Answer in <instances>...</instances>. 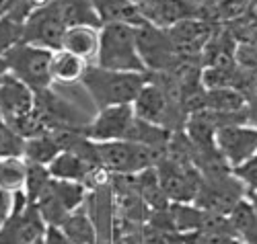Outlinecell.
Masks as SVG:
<instances>
[{
	"mask_svg": "<svg viewBox=\"0 0 257 244\" xmlns=\"http://www.w3.org/2000/svg\"><path fill=\"white\" fill-rule=\"evenodd\" d=\"M82 86L99 109L115 105H132L144 88L146 74L142 72H115L99 66H89L82 76Z\"/></svg>",
	"mask_w": 257,
	"mask_h": 244,
	"instance_id": "cell-1",
	"label": "cell"
},
{
	"mask_svg": "<svg viewBox=\"0 0 257 244\" xmlns=\"http://www.w3.org/2000/svg\"><path fill=\"white\" fill-rule=\"evenodd\" d=\"M95 64L105 70L146 74V66L140 58L136 43V27L121 23L103 25Z\"/></svg>",
	"mask_w": 257,
	"mask_h": 244,
	"instance_id": "cell-2",
	"label": "cell"
},
{
	"mask_svg": "<svg viewBox=\"0 0 257 244\" xmlns=\"http://www.w3.org/2000/svg\"><path fill=\"white\" fill-rule=\"evenodd\" d=\"M97 162L105 172L113 174H138L146 168L157 166L165 152L153 150L127 140H117V142H101L97 144Z\"/></svg>",
	"mask_w": 257,
	"mask_h": 244,
	"instance_id": "cell-3",
	"label": "cell"
},
{
	"mask_svg": "<svg viewBox=\"0 0 257 244\" xmlns=\"http://www.w3.org/2000/svg\"><path fill=\"white\" fill-rule=\"evenodd\" d=\"M52 58H54L52 50L31 46V43H23V41L5 56L9 64V74L31 86L35 93L50 91V86L54 84Z\"/></svg>",
	"mask_w": 257,
	"mask_h": 244,
	"instance_id": "cell-4",
	"label": "cell"
},
{
	"mask_svg": "<svg viewBox=\"0 0 257 244\" xmlns=\"http://www.w3.org/2000/svg\"><path fill=\"white\" fill-rule=\"evenodd\" d=\"M136 43L140 58L146 66V72H167L179 62V54L171 41L167 29L155 27L151 23H144L136 27Z\"/></svg>",
	"mask_w": 257,
	"mask_h": 244,
	"instance_id": "cell-5",
	"label": "cell"
},
{
	"mask_svg": "<svg viewBox=\"0 0 257 244\" xmlns=\"http://www.w3.org/2000/svg\"><path fill=\"white\" fill-rule=\"evenodd\" d=\"M37 93L25 82H21L13 74H7L0 80V115L17 131L35 111ZM23 138V136H21Z\"/></svg>",
	"mask_w": 257,
	"mask_h": 244,
	"instance_id": "cell-6",
	"label": "cell"
},
{
	"mask_svg": "<svg viewBox=\"0 0 257 244\" xmlns=\"http://www.w3.org/2000/svg\"><path fill=\"white\" fill-rule=\"evenodd\" d=\"M66 23L56 7V3L35 11L23 27V43H31V46H39L52 52L62 50V39L66 33Z\"/></svg>",
	"mask_w": 257,
	"mask_h": 244,
	"instance_id": "cell-7",
	"label": "cell"
},
{
	"mask_svg": "<svg viewBox=\"0 0 257 244\" xmlns=\"http://www.w3.org/2000/svg\"><path fill=\"white\" fill-rule=\"evenodd\" d=\"M214 144H216V150L232 170L234 166L251 158L253 154H257V127L245 123L222 125L216 131Z\"/></svg>",
	"mask_w": 257,
	"mask_h": 244,
	"instance_id": "cell-8",
	"label": "cell"
},
{
	"mask_svg": "<svg viewBox=\"0 0 257 244\" xmlns=\"http://www.w3.org/2000/svg\"><path fill=\"white\" fill-rule=\"evenodd\" d=\"M134 119H136V113L132 105L105 107V109H99L95 119L84 127V136L97 144L125 140Z\"/></svg>",
	"mask_w": 257,
	"mask_h": 244,
	"instance_id": "cell-9",
	"label": "cell"
},
{
	"mask_svg": "<svg viewBox=\"0 0 257 244\" xmlns=\"http://www.w3.org/2000/svg\"><path fill=\"white\" fill-rule=\"evenodd\" d=\"M132 107L138 119L169 129V119L173 115L171 113L173 111V95H169L165 91V86L148 80L140 91V95L136 97V101L132 103Z\"/></svg>",
	"mask_w": 257,
	"mask_h": 244,
	"instance_id": "cell-10",
	"label": "cell"
},
{
	"mask_svg": "<svg viewBox=\"0 0 257 244\" xmlns=\"http://www.w3.org/2000/svg\"><path fill=\"white\" fill-rule=\"evenodd\" d=\"M171 41L181 56H189V54H200L206 46L210 37L214 35L210 31V25L206 23L204 19H185L179 21L177 25H173L171 29H167Z\"/></svg>",
	"mask_w": 257,
	"mask_h": 244,
	"instance_id": "cell-11",
	"label": "cell"
},
{
	"mask_svg": "<svg viewBox=\"0 0 257 244\" xmlns=\"http://www.w3.org/2000/svg\"><path fill=\"white\" fill-rule=\"evenodd\" d=\"M91 5H93V11L99 19L101 27L113 25V23L140 27L146 23L140 7L132 3V0H91Z\"/></svg>",
	"mask_w": 257,
	"mask_h": 244,
	"instance_id": "cell-12",
	"label": "cell"
},
{
	"mask_svg": "<svg viewBox=\"0 0 257 244\" xmlns=\"http://www.w3.org/2000/svg\"><path fill=\"white\" fill-rule=\"evenodd\" d=\"M52 179H60V181H78L84 183L91 179L97 170H103L99 166H93L89 160H84L82 156H78L76 152L70 150H62L58 156L48 164Z\"/></svg>",
	"mask_w": 257,
	"mask_h": 244,
	"instance_id": "cell-13",
	"label": "cell"
},
{
	"mask_svg": "<svg viewBox=\"0 0 257 244\" xmlns=\"http://www.w3.org/2000/svg\"><path fill=\"white\" fill-rule=\"evenodd\" d=\"M99 39H101V27L91 25H76L68 27L62 39V50H66L84 62L97 58L99 52Z\"/></svg>",
	"mask_w": 257,
	"mask_h": 244,
	"instance_id": "cell-14",
	"label": "cell"
},
{
	"mask_svg": "<svg viewBox=\"0 0 257 244\" xmlns=\"http://www.w3.org/2000/svg\"><path fill=\"white\" fill-rule=\"evenodd\" d=\"M245 95L239 88H216V91H204L202 95V111H212V113H224L234 115L245 109Z\"/></svg>",
	"mask_w": 257,
	"mask_h": 244,
	"instance_id": "cell-15",
	"label": "cell"
},
{
	"mask_svg": "<svg viewBox=\"0 0 257 244\" xmlns=\"http://www.w3.org/2000/svg\"><path fill=\"white\" fill-rule=\"evenodd\" d=\"M87 68H89V64L82 58H78L66 50H58V52H54V58H52V80L60 82V84L80 82Z\"/></svg>",
	"mask_w": 257,
	"mask_h": 244,
	"instance_id": "cell-16",
	"label": "cell"
},
{
	"mask_svg": "<svg viewBox=\"0 0 257 244\" xmlns=\"http://www.w3.org/2000/svg\"><path fill=\"white\" fill-rule=\"evenodd\" d=\"M27 183V160L23 156H5L0 158V191L21 193Z\"/></svg>",
	"mask_w": 257,
	"mask_h": 244,
	"instance_id": "cell-17",
	"label": "cell"
},
{
	"mask_svg": "<svg viewBox=\"0 0 257 244\" xmlns=\"http://www.w3.org/2000/svg\"><path fill=\"white\" fill-rule=\"evenodd\" d=\"M228 219L243 244H257V213L251 201H239L228 213Z\"/></svg>",
	"mask_w": 257,
	"mask_h": 244,
	"instance_id": "cell-18",
	"label": "cell"
},
{
	"mask_svg": "<svg viewBox=\"0 0 257 244\" xmlns=\"http://www.w3.org/2000/svg\"><path fill=\"white\" fill-rule=\"evenodd\" d=\"M60 230L70 240V244H97L95 224L91 221V217L80 209L68 213V217L62 221Z\"/></svg>",
	"mask_w": 257,
	"mask_h": 244,
	"instance_id": "cell-19",
	"label": "cell"
},
{
	"mask_svg": "<svg viewBox=\"0 0 257 244\" xmlns=\"http://www.w3.org/2000/svg\"><path fill=\"white\" fill-rule=\"evenodd\" d=\"M60 152H62V146L58 144V140H56V136L52 134V131H48V134H41V136L25 140L23 158L27 162H35V164L48 166Z\"/></svg>",
	"mask_w": 257,
	"mask_h": 244,
	"instance_id": "cell-20",
	"label": "cell"
},
{
	"mask_svg": "<svg viewBox=\"0 0 257 244\" xmlns=\"http://www.w3.org/2000/svg\"><path fill=\"white\" fill-rule=\"evenodd\" d=\"M52 191L60 199V203L66 207L68 213L80 209L84 197H87V185L78 181H60L52 179Z\"/></svg>",
	"mask_w": 257,
	"mask_h": 244,
	"instance_id": "cell-21",
	"label": "cell"
},
{
	"mask_svg": "<svg viewBox=\"0 0 257 244\" xmlns=\"http://www.w3.org/2000/svg\"><path fill=\"white\" fill-rule=\"evenodd\" d=\"M52 183V174L50 168L44 164H35V162H27V183H25V195L29 199V203H35L37 197L48 189V185Z\"/></svg>",
	"mask_w": 257,
	"mask_h": 244,
	"instance_id": "cell-22",
	"label": "cell"
},
{
	"mask_svg": "<svg viewBox=\"0 0 257 244\" xmlns=\"http://www.w3.org/2000/svg\"><path fill=\"white\" fill-rule=\"evenodd\" d=\"M25 23L11 15L0 17V56H7L15 46L23 41Z\"/></svg>",
	"mask_w": 257,
	"mask_h": 244,
	"instance_id": "cell-23",
	"label": "cell"
},
{
	"mask_svg": "<svg viewBox=\"0 0 257 244\" xmlns=\"http://www.w3.org/2000/svg\"><path fill=\"white\" fill-rule=\"evenodd\" d=\"M25 138H21L17 131L0 115V158L5 156H23Z\"/></svg>",
	"mask_w": 257,
	"mask_h": 244,
	"instance_id": "cell-24",
	"label": "cell"
},
{
	"mask_svg": "<svg viewBox=\"0 0 257 244\" xmlns=\"http://www.w3.org/2000/svg\"><path fill=\"white\" fill-rule=\"evenodd\" d=\"M230 172L249 195H257V154H253L251 158H247L239 166H234Z\"/></svg>",
	"mask_w": 257,
	"mask_h": 244,
	"instance_id": "cell-25",
	"label": "cell"
},
{
	"mask_svg": "<svg viewBox=\"0 0 257 244\" xmlns=\"http://www.w3.org/2000/svg\"><path fill=\"white\" fill-rule=\"evenodd\" d=\"M11 211H13V195L0 191V228L7 224V219L11 217Z\"/></svg>",
	"mask_w": 257,
	"mask_h": 244,
	"instance_id": "cell-26",
	"label": "cell"
},
{
	"mask_svg": "<svg viewBox=\"0 0 257 244\" xmlns=\"http://www.w3.org/2000/svg\"><path fill=\"white\" fill-rule=\"evenodd\" d=\"M15 5H17V0H0V17H5Z\"/></svg>",
	"mask_w": 257,
	"mask_h": 244,
	"instance_id": "cell-27",
	"label": "cell"
},
{
	"mask_svg": "<svg viewBox=\"0 0 257 244\" xmlns=\"http://www.w3.org/2000/svg\"><path fill=\"white\" fill-rule=\"evenodd\" d=\"M9 74V64L5 60V56H0V78H5Z\"/></svg>",
	"mask_w": 257,
	"mask_h": 244,
	"instance_id": "cell-28",
	"label": "cell"
},
{
	"mask_svg": "<svg viewBox=\"0 0 257 244\" xmlns=\"http://www.w3.org/2000/svg\"><path fill=\"white\" fill-rule=\"evenodd\" d=\"M251 203H253V207H255V213H257V195H255V197H251Z\"/></svg>",
	"mask_w": 257,
	"mask_h": 244,
	"instance_id": "cell-29",
	"label": "cell"
},
{
	"mask_svg": "<svg viewBox=\"0 0 257 244\" xmlns=\"http://www.w3.org/2000/svg\"><path fill=\"white\" fill-rule=\"evenodd\" d=\"M251 197H255V195H251Z\"/></svg>",
	"mask_w": 257,
	"mask_h": 244,
	"instance_id": "cell-30",
	"label": "cell"
},
{
	"mask_svg": "<svg viewBox=\"0 0 257 244\" xmlns=\"http://www.w3.org/2000/svg\"><path fill=\"white\" fill-rule=\"evenodd\" d=\"M0 80H3V78H0Z\"/></svg>",
	"mask_w": 257,
	"mask_h": 244,
	"instance_id": "cell-31",
	"label": "cell"
}]
</instances>
